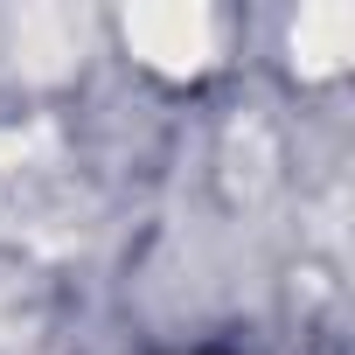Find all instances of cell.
I'll list each match as a JSON object with an SVG mask.
<instances>
[{"label": "cell", "mask_w": 355, "mask_h": 355, "mask_svg": "<svg viewBox=\"0 0 355 355\" xmlns=\"http://www.w3.org/2000/svg\"><path fill=\"white\" fill-rule=\"evenodd\" d=\"M21 63L35 70V77H56V70H70V56L84 49V21L77 15H63V8H35V15H21Z\"/></svg>", "instance_id": "3"}, {"label": "cell", "mask_w": 355, "mask_h": 355, "mask_svg": "<svg viewBox=\"0 0 355 355\" xmlns=\"http://www.w3.org/2000/svg\"><path fill=\"white\" fill-rule=\"evenodd\" d=\"M125 35L132 49L153 63V70H174V77H189L216 56V21L209 8H196V0H153V8H132L125 15Z\"/></svg>", "instance_id": "1"}, {"label": "cell", "mask_w": 355, "mask_h": 355, "mask_svg": "<svg viewBox=\"0 0 355 355\" xmlns=\"http://www.w3.org/2000/svg\"><path fill=\"white\" fill-rule=\"evenodd\" d=\"M293 56H300V70H313V77L341 70V63L355 56V8H341V0H313V8H300V21H293Z\"/></svg>", "instance_id": "2"}]
</instances>
